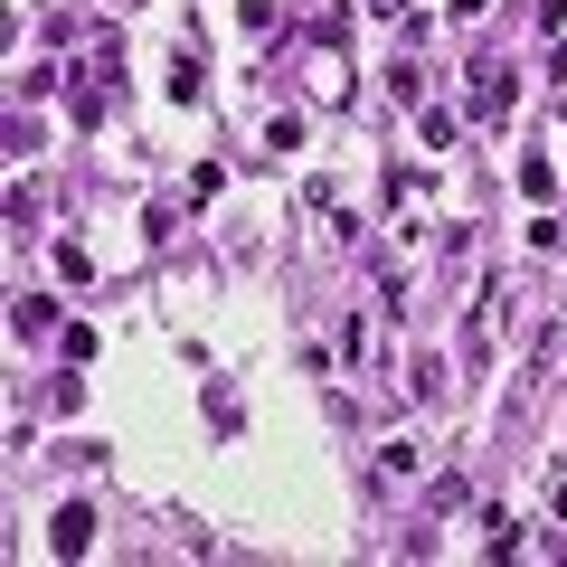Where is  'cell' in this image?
Instances as JSON below:
<instances>
[{"label": "cell", "instance_id": "6da1fadb", "mask_svg": "<svg viewBox=\"0 0 567 567\" xmlns=\"http://www.w3.org/2000/svg\"><path fill=\"white\" fill-rule=\"evenodd\" d=\"M48 539H58V558H85V539H95V511H85V502H66Z\"/></svg>", "mask_w": 567, "mask_h": 567}]
</instances>
